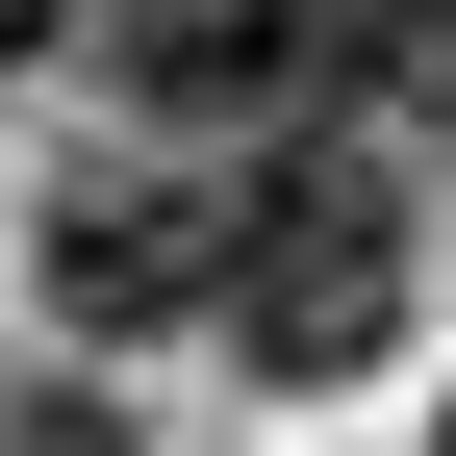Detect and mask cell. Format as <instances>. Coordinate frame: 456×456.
Listing matches in <instances>:
<instances>
[{
	"mask_svg": "<svg viewBox=\"0 0 456 456\" xmlns=\"http://www.w3.org/2000/svg\"><path fill=\"white\" fill-rule=\"evenodd\" d=\"M380 330H406V178H380V127L228 152V380L330 406V380H380Z\"/></svg>",
	"mask_w": 456,
	"mask_h": 456,
	"instance_id": "cell-1",
	"label": "cell"
},
{
	"mask_svg": "<svg viewBox=\"0 0 456 456\" xmlns=\"http://www.w3.org/2000/svg\"><path fill=\"white\" fill-rule=\"evenodd\" d=\"M102 77H127L178 152H305V127H355L330 0H102Z\"/></svg>",
	"mask_w": 456,
	"mask_h": 456,
	"instance_id": "cell-2",
	"label": "cell"
},
{
	"mask_svg": "<svg viewBox=\"0 0 456 456\" xmlns=\"http://www.w3.org/2000/svg\"><path fill=\"white\" fill-rule=\"evenodd\" d=\"M26 279H51V330H77V355H127V330H228V178L102 152V178H51Z\"/></svg>",
	"mask_w": 456,
	"mask_h": 456,
	"instance_id": "cell-3",
	"label": "cell"
},
{
	"mask_svg": "<svg viewBox=\"0 0 456 456\" xmlns=\"http://www.w3.org/2000/svg\"><path fill=\"white\" fill-rule=\"evenodd\" d=\"M330 77L355 127H456V0H330Z\"/></svg>",
	"mask_w": 456,
	"mask_h": 456,
	"instance_id": "cell-4",
	"label": "cell"
},
{
	"mask_svg": "<svg viewBox=\"0 0 456 456\" xmlns=\"http://www.w3.org/2000/svg\"><path fill=\"white\" fill-rule=\"evenodd\" d=\"M0 456H127V431H102V406H0Z\"/></svg>",
	"mask_w": 456,
	"mask_h": 456,
	"instance_id": "cell-5",
	"label": "cell"
},
{
	"mask_svg": "<svg viewBox=\"0 0 456 456\" xmlns=\"http://www.w3.org/2000/svg\"><path fill=\"white\" fill-rule=\"evenodd\" d=\"M51 26H102V0H0V77H26V51H51Z\"/></svg>",
	"mask_w": 456,
	"mask_h": 456,
	"instance_id": "cell-6",
	"label": "cell"
}]
</instances>
